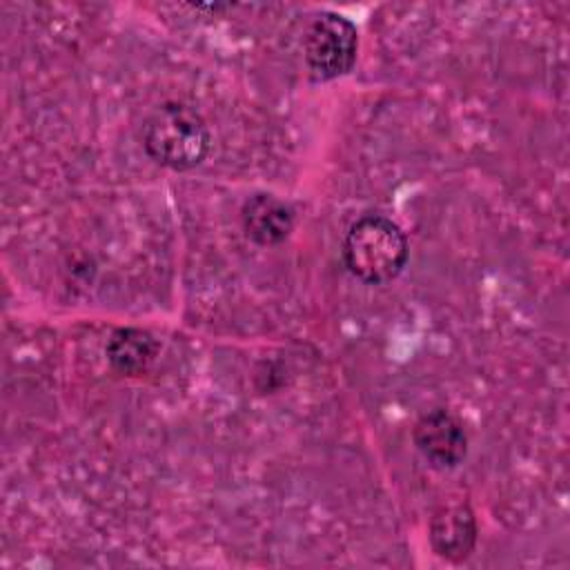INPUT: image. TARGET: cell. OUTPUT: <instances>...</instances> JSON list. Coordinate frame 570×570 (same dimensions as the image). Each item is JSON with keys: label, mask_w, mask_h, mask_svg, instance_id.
Instances as JSON below:
<instances>
[{"label": "cell", "mask_w": 570, "mask_h": 570, "mask_svg": "<svg viewBox=\"0 0 570 570\" xmlns=\"http://www.w3.org/2000/svg\"><path fill=\"white\" fill-rule=\"evenodd\" d=\"M142 147L156 163L185 171L207 156L209 129L189 105L163 102L142 122Z\"/></svg>", "instance_id": "6da1fadb"}, {"label": "cell", "mask_w": 570, "mask_h": 570, "mask_svg": "<svg viewBox=\"0 0 570 570\" xmlns=\"http://www.w3.org/2000/svg\"><path fill=\"white\" fill-rule=\"evenodd\" d=\"M343 258L358 281L381 285L396 278L405 267L407 240L394 220L381 214H367L347 229Z\"/></svg>", "instance_id": "7a4b0ae2"}, {"label": "cell", "mask_w": 570, "mask_h": 570, "mask_svg": "<svg viewBox=\"0 0 570 570\" xmlns=\"http://www.w3.org/2000/svg\"><path fill=\"white\" fill-rule=\"evenodd\" d=\"M303 51L316 80H334L354 67L358 51L356 27L345 16L325 11L309 24Z\"/></svg>", "instance_id": "3957f363"}, {"label": "cell", "mask_w": 570, "mask_h": 570, "mask_svg": "<svg viewBox=\"0 0 570 570\" xmlns=\"http://www.w3.org/2000/svg\"><path fill=\"white\" fill-rule=\"evenodd\" d=\"M412 439L421 456L443 470L456 468L468 452V436L461 421L441 407L430 410L416 421Z\"/></svg>", "instance_id": "277c9868"}, {"label": "cell", "mask_w": 570, "mask_h": 570, "mask_svg": "<svg viewBox=\"0 0 570 570\" xmlns=\"http://www.w3.org/2000/svg\"><path fill=\"white\" fill-rule=\"evenodd\" d=\"M430 543L441 559L463 561L476 543V519L465 505H445L430 521Z\"/></svg>", "instance_id": "5b68a950"}, {"label": "cell", "mask_w": 570, "mask_h": 570, "mask_svg": "<svg viewBox=\"0 0 570 570\" xmlns=\"http://www.w3.org/2000/svg\"><path fill=\"white\" fill-rule=\"evenodd\" d=\"M240 223L249 240L269 247L283 243L289 236L294 227V214L292 207L274 194H254L240 209Z\"/></svg>", "instance_id": "8992f818"}, {"label": "cell", "mask_w": 570, "mask_h": 570, "mask_svg": "<svg viewBox=\"0 0 570 570\" xmlns=\"http://www.w3.org/2000/svg\"><path fill=\"white\" fill-rule=\"evenodd\" d=\"M158 354V341L138 327H120L107 341V358L120 374H142Z\"/></svg>", "instance_id": "52a82bcc"}]
</instances>
